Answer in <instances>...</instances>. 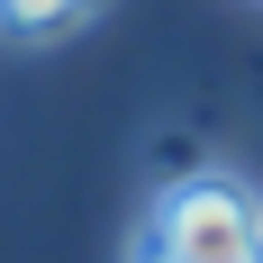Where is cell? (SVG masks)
<instances>
[{"mask_svg": "<svg viewBox=\"0 0 263 263\" xmlns=\"http://www.w3.org/2000/svg\"><path fill=\"white\" fill-rule=\"evenodd\" d=\"M100 9L109 0H0V36H9V46H64V36H82Z\"/></svg>", "mask_w": 263, "mask_h": 263, "instance_id": "7a4b0ae2", "label": "cell"}, {"mask_svg": "<svg viewBox=\"0 0 263 263\" xmlns=\"http://www.w3.org/2000/svg\"><path fill=\"white\" fill-rule=\"evenodd\" d=\"M127 263H263V200L236 173H182L155 191Z\"/></svg>", "mask_w": 263, "mask_h": 263, "instance_id": "6da1fadb", "label": "cell"}]
</instances>
